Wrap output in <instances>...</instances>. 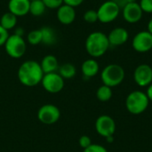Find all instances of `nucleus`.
<instances>
[{
    "label": "nucleus",
    "instance_id": "f257e3e1",
    "mask_svg": "<svg viewBox=\"0 0 152 152\" xmlns=\"http://www.w3.org/2000/svg\"><path fill=\"white\" fill-rule=\"evenodd\" d=\"M44 72L40 63L36 61L29 60L24 61L18 69L19 81L25 86H35L41 83Z\"/></svg>",
    "mask_w": 152,
    "mask_h": 152
},
{
    "label": "nucleus",
    "instance_id": "f03ea898",
    "mask_svg": "<svg viewBox=\"0 0 152 152\" xmlns=\"http://www.w3.org/2000/svg\"><path fill=\"white\" fill-rule=\"evenodd\" d=\"M85 45L87 53L94 59L103 56L110 47L108 36L102 31L90 33L86 39Z\"/></svg>",
    "mask_w": 152,
    "mask_h": 152
},
{
    "label": "nucleus",
    "instance_id": "7ed1b4c3",
    "mask_svg": "<svg viewBox=\"0 0 152 152\" xmlns=\"http://www.w3.org/2000/svg\"><path fill=\"white\" fill-rule=\"evenodd\" d=\"M126 72L122 66L111 63L107 65L101 72V79L103 85L110 88L119 86L125 79Z\"/></svg>",
    "mask_w": 152,
    "mask_h": 152
},
{
    "label": "nucleus",
    "instance_id": "20e7f679",
    "mask_svg": "<svg viewBox=\"0 0 152 152\" xmlns=\"http://www.w3.org/2000/svg\"><path fill=\"white\" fill-rule=\"evenodd\" d=\"M150 100L146 93L142 91H133L126 99V108L133 115H140L143 113L149 107Z\"/></svg>",
    "mask_w": 152,
    "mask_h": 152
},
{
    "label": "nucleus",
    "instance_id": "39448f33",
    "mask_svg": "<svg viewBox=\"0 0 152 152\" xmlns=\"http://www.w3.org/2000/svg\"><path fill=\"white\" fill-rule=\"evenodd\" d=\"M4 49L6 53L13 59H19L22 57L27 49L26 42L23 37L17 36L15 34L10 35L4 44Z\"/></svg>",
    "mask_w": 152,
    "mask_h": 152
},
{
    "label": "nucleus",
    "instance_id": "423d86ee",
    "mask_svg": "<svg viewBox=\"0 0 152 152\" xmlns=\"http://www.w3.org/2000/svg\"><path fill=\"white\" fill-rule=\"evenodd\" d=\"M120 12L121 9L119 8V6L112 0L105 1L99 6L97 10L98 21L103 24L110 23L119 16Z\"/></svg>",
    "mask_w": 152,
    "mask_h": 152
},
{
    "label": "nucleus",
    "instance_id": "0eeeda50",
    "mask_svg": "<svg viewBox=\"0 0 152 152\" xmlns=\"http://www.w3.org/2000/svg\"><path fill=\"white\" fill-rule=\"evenodd\" d=\"M134 50L140 53H148L152 49V35L148 30L136 33L132 40Z\"/></svg>",
    "mask_w": 152,
    "mask_h": 152
},
{
    "label": "nucleus",
    "instance_id": "6e6552de",
    "mask_svg": "<svg viewBox=\"0 0 152 152\" xmlns=\"http://www.w3.org/2000/svg\"><path fill=\"white\" fill-rule=\"evenodd\" d=\"M41 84L45 91L51 94L61 92L64 87V79L57 72L45 74Z\"/></svg>",
    "mask_w": 152,
    "mask_h": 152
},
{
    "label": "nucleus",
    "instance_id": "1a4fd4ad",
    "mask_svg": "<svg viewBox=\"0 0 152 152\" xmlns=\"http://www.w3.org/2000/svg\"><path fill=\"white\" fill-rule=\"evenodd\" d=\"M96 132L102 137L113 136L116 131V122L109 115H102L95 121Z\"/></svg>",
    "mask_w": 152,
    "mask_h": 152
},
{
    "label": "nucleus",
    "instance_id": "9d476101",
    "mask_svg": "<svg viewBox=\"0 0 152 152\" xmlns=\"http://www.w3.org/2000/svg\"><path fill=\"white\" fill-rule=\"evenodd\" d=\"M61 117V112L58 107L53 104L43 105L37 112L39 121L45 125L55 124Z\"/></svg>",
    "mask_w": 152,
    "mask_h": 152
},
{
    "label": "nucleus",
    "instance_id": "9b49d317",
    "mask_svg": "<svg viewBox=\"0 0 152 152\" xmlns=\"http://www.w3.org/2000/svg\"><path fill=\"white\" fill-rule=\"evenodd\" d=\"M121 12L124 20L130 24L139 22L143 16V11L138 2L127 4L121 9Z\"/></svg>",
    "mask_w": 152,
    "mask_h": 152
},
{
    "label": "nucleus",
    "instance_id": "f8f14e48",
    "mask_svg": "<svg viewBox=\"0 0 152 152\" xmlns=\"http://www.w3.org/2000/svg\"><path fill=\"white\" fill-rule=\"evenodd\" d=\"M134 79L137 86L148 87L152 83V68L145 63L138 65L134 72Z\"/></svg>",
    "mask_w": 152,
    "mask_h": 152
},
{
    "label": "nucleus",
    "instance_id": "ddd939ff",
    "mask_svg": "<svg viewBox=\"0 0 152 152\" xmlns=\"http://www.w3.org/2000/svg\"><path fill=\"white\" fill-rule=\"evenodd\" d=\"M110 46H120L125 45L129 39L128 31L123 27L114 28L107 35Z\"/></svg>",
    "mask_w": 152,
    "mask_h": 152
},
{
    "label": "nucleus",
    "instance_id": "4468645a",
    "mask_svg": "<svg viewBox=\"0 0 152 152\" xmlns=\"http://www.w3.org/2000/svg\"><path fill=\"white\" fill-rule=\"evenodd\" d=\"M29 0H9L8 9L9 12L17 17L25 16L29 13Z\"/></svg>",
    "mask_w": 152,
    "mask_h": 152
},
{
    "label": "nucleus",
    "instance_id": "2eb2a0df",
    "mask_svg": "<svg viewBox=\"0 0 152 152\" xmlns=\"http://www.w3.org/2000/svg\"><path fill=\"white\" fill-rule=\"evenodd\" d=\"M57 19L63 25H69L76 19V10L74 7L63 4L57 9Z\"/></svg>",
    "mask_w": 152,
    "mask_h": 152
},
{
    "label": "nucleus",
    "instance_id": "dca6fc26",
    "mask_svg": "<svg viewBox=\"0 0 152 152\" xmlns=\"http://www.w3.org/2000/svg\"><path fill=\"white\" fill-rule=\"evenodd\" d=\"M81 70H82L83 76H84L85 77H86V78H91V77H95V76L99 73L100 66H99L98 61H97L95 59L91 58V59L86 60V61L82 63Z\"/></svg>",
    "mask_w": 152,
    "mask_h": 152
},
{
    "label": "nucleus",
    "instance_id": "f3484780",
    "mask_svg": "<svg viewBox=\"0 0 152 152\" xmlns=\"http://www.w3.org/2000/svg\"><path fill=\"white\" fill-rule=\"evenodd\" d=\"M40 66H41V69H42L44 74L56 72L60 67L57 58L52 54L45 55L42 59V61L40 62Z\"/></svg>",
    "mask_w": 152,
    "mask_h": 152
},
{
    "label": "nucleus",
    "instance_id": "a211bd4d",
    "mask_svg": "<svg viewBox=\"0 0 152 152\" xmlns=\"http://www.w3.org/2000/svg\"><path fill=\"white\" fill-rule=\"evenodd\" d=\"M42 32V43L45 45H53L57 41V35L54 29L51 27L45 26L41 28Z\"/></svg>",
    "mask_w": 152,
    "mask_h": 152
},
{
    "label": "nucleus",
    "instance_id": "6ab92c4d",
    "mask_svg": "<svg viewBox=\"0 0 152 152\" xmlns=\"http://www.w3.org/2000/svg\"><path fill=\"white\" fill-rule=\"evenodd\" d=\"M17 18H18L17 16H15L10 12H4L0 19V25L6 30L12 29L13 28L16 27Z\"/></svg>",
    "mask_w": 152,
    "mask_h": 152
},
{
    "label": "nucleus",
    "instance_id": "aec40b11",
    "mask_svg": "<svg viewBox=\"0 0 152 152\" xmlns=\"http://www.w3.org/2000/svg\"><path fill=\"white\" fill-rule=\"evenodd\" d=\"M59 74L61 76L63 79H69L76 76L77 69L71 63H64L59 67Z\"/></svg>",
    "mask_w": 152,
    "mask_h": 152
},
{
    "label": "nucleus",
    "instance_id": "412c9836",
    "mask_svg": "<svg viewBox=\"0 0 152 152\" xmlns=\"http://www.w3.org/2000/svg\"><path fill=\"white\" fill-rule=\"evenodd\" d=\"M45 5L43 3L42 0H33L30 1V6H29V13L33 16L39 17L43 15L45 12Z\"/></svg>",
    "mask_w": 152,
    "mask_h": 152
},
{
    "label": "nucleus",
    "instance_id": "4be33fe9",
    "mask_svg": "<svg viewBox=\"0 0 152 152\" xmlns=\"http://www.w3.org/2000/svg\"><path fill=\"white\" fill-rule=\"evenodd\" d=\"M96 97L99 101L102 102L110 101L112 97V88L105 85L101 86L96 91Z\"/></svg>",
    "mask_w": 152,
    "mask_h": 152
},
{
    "label": "nucleus",
    "instance_id": "5701e85b",
    "mask_svg": "<svg viewBox=\"0 0 152 152\" xmlns=\"http://www.w3.org/2000/svg\"><path fill=\"white\" fill-rule=\"evenodd\" d=\"M27 39L28 44L32 45H37L39 44L42 43V32L41 29H34L31 30L28 36H27Z\"/></svg>",
    "mask_w": 152,
    "mask_h": 152
},
{
    "label": "nucleus",
    "instance_id": "b1692460",
    "mask_svg": "<svg viewBox=\"0 0 152 152\" xmlns=\"http://www.w3.org/2000/svg\"><path fill=\"white\" fill-rule=\"evenodd\" d=\"M84 20L87 23H95L96 21H98V14H97V11L96 10H87L84 13Z\"/></svg>",
    "mask_w": 152,
    "mask_h": 152
},
{
    "label": "nucleus",
    "instance_id": "393cba45",
    "mask_svg": "<svg viewBox=\"0 0 152 152\" xmlns=\"http://www.w3.org/2000/svg\"><path fill=\"white\" fill-rule=\"evenodd\" d=\"M46 8L58 9L63 4V0H42Z\"/></svg>",
    "mask_w": 152,
    "mask_h": 152
},
{
    "label": "nucleus",
    "instance_id": "a878e982",
    "mask_svg": "<svg viewBox=\"0 0 152 152\" xmlns=\"http://www.w3.org/2000/svg\"><path fill=\"white\" fill-rule=\"evenodd\" d=\"M139 4L143 12L152 13V0H140Z\"/></svg>",
    "mask_w": 152,
    "mask_h": 152
},
{
    "label": "nucleus",
    "instance_id": "bb28decb",
    "mask_svg": "<svg viewBox=\"0 0 152 152\" xmlns=\"http://www.w3.org/2000/svg\"><path fill=\"white\" fill-rule=\"evenodd\" d=\"M84 152H108V151L102 145L92 143L88 148L84 150Z\"/></svg>",
    "mask_w": 152,
    "mask_h": 152
},
{
    "label": "nucleus",
    "instance_id": "cd10ccee",
    "mask_svg": "<svg viewBox=\"0 0 152 152\" xmlns=\"http://www.w3.org/2000/svg\"><path fill=\"white\" fill-rule=\"evenodd\" d=\"M91 144H92V141H91V139H90L89 136H87V135H82L79 138V145L84 150L86 149V148H88Z\"/></svg>",
    "mask_w": 152,
    "mask_h": 152
},
{
    "label": "nucleus",
    "instance_id": "c85d7f7f",
    "mask_svg": "<svg viewBox=\"0 0 152 152\" xmlns=\"http://www.w3.org/2000/svg\"><path fill=\"white\" fill-rule=\"evenodd\" d=\"M9 33L8 30H6L5 28H4L1 25H0V46L4 45L7 38L9 37Z\"/></svg>",
    "mask_w": 152,
    "mask_h": 152
},
{
    "label": "nucleus",
    "instance_id": "c756f323",
    "mask_svg": "<svg viewBox=\"0 0 152 152\" xmlns=\"http://www.w3.org/2000/svg\"><path fill=\"white\" fill-rule=\"evenodd\" d=\"M85 0H63V4H68L69 6H72V7H77V6H79Z\"/></svg>",
    "mask_w": 152,
    "mask_h": 152
},
{
    "label": "nucleus",
    "instance_id": "7c9ffc66",
    "mask_svg": "<svg viewBox=\"0 0 152 152\" xmlns=\"http://www.w3.org/2000/svg\"><path fill=\"white\" fill-rule=\"evenodd\" d=\"M115 4H117L120 9H122L125 5L127 4V1L126 0H112Z\"/></svg>",
    "mask_w": 152,
    "mask_h": 152
},
{
    "label": "nucleus",
    "instance_id": "2f4dec72",
    "mask_svg": "<svg viewBox=\"0 0 152 152\" xmlns=\"http://www.w3.org/2000/svg\"><path fill=\"white\" fill-rule=\"evenodd\" d=\"M24 33H25V31H24V29L21 27H18L14 30V34L17 35V36H20V37H23Z\"/></svg>",
    "mask_w": 152,
    "mask_h": 152
},
{
    "label": "nucleus",
    "instance_id": "473e14b6",
    "mask_svg": "<svg viewBox=\"0 0 152 152\" xmlns=\"http://www.w3.org/2000/svg\"><path fill=\"white\" fill-rule=\"evenodd\" d=\"M146 94H147V96H148L149 100L152 102V83L150 85V86H148L147 91H146Z\"/></svg>",
    "mask_w": 152,
    "mask_h": 152
},
{
    "label": "nucleus",
    "instance_id": "72a5a7b5",
    "mask_svg": "<svg viewBox=\"0 0 152 152\" xmlns=\"http://www.w3.org/2000/svg\"><path fill=\"white\" fill-rule=\"evenodd\" d=\"M147 28H148L147 30L152 35V18L149 20V22H148V24H147Z\"/></svg>",
    "mask_w": 152,
    "mask_h": 152
},
{
    "label": "nucleus",
    "instance_id": "f704fd0d",
    "mask_svg": "<svg viewBox=\"0 0 152 152\" xmlns=\"http://www.w3.org/2000/svg\"><path fill=\"white\" fill-rule=\"evenodd\" d=\"M106 140H107V142H113V136L107 137V138H106Z\"/></svg>",
    "mask_w": 152,
    "mask_h": 152
},
{
    "label": "nucleus",
    "instance_id": "c9c22d12",
    "mask_svg": "<svg viewBox=\"0 0 152 152\" xmlns=\"http://www.w3.org/2000/svg\"><path fill=\"white\" fill-rule=\"evenodd\" d=\"M127 1V4L129 3H134V2H137V0H126Z\"/></svg>",
    "mask_w": 152,
    "mask_h": 152
},
{
    "label": "nucleus",
    "instance_id": "e433bc0d",
    "mask_svg": "<svg viewBox=\"0 0 152 152\" xmlns=\"http://www.w3.org/2000/svg\"><path fill=\"white\" fill-rule=\"evenodd\" d=\"M29 1H33V0H29Z\"/></svg>",
    "mask_w": 152,
    "mask_h": 152
}]
</instances>
